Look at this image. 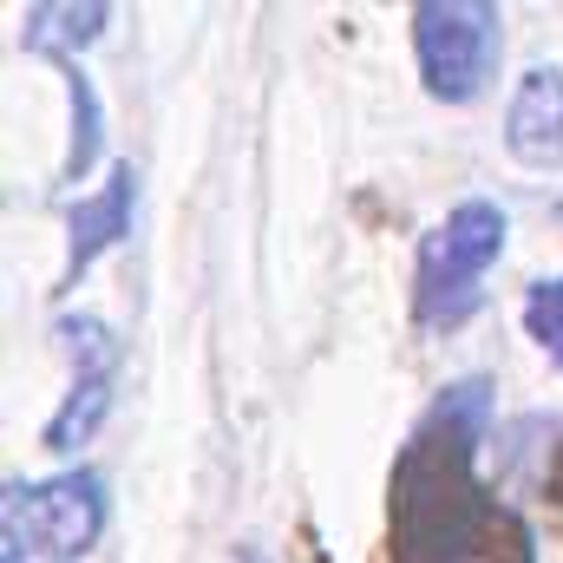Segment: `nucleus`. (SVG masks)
<instances>
[{
    "label": "nucleus",
    "instance_id": "obj_6",
    "mask_svg": "<svg viewBox=\"0 0 563 563\" xmlns=\"http://www.w3.org/2000/svg\"><path fill=\"white\" fill-rule=\"evenodd\" d=\"M132 203H139V170L132 164H112V184L99 190V197H86V203H73V217H66V269H59V288H79V276L112 250V243H125L132 236Z\"/></svg>",
    "mask_w": 563,
    "mask_h": 563
},
{
    "label": "nucleus",
    "instance_id": "obj_13",
    "mask_svg": "<svg viewBox=\"0 0 563 563\" xmlns=\"http://www.w3.org/2000/svg\"><path fill=\"white\" fill-rule=\"evenodd\" d=\"M236 563H269V558H263L256 544H243V551H236Z\"/></svg>",
    "mask_w": 563,
    "mask_h": 563
},
{
    "label": "nucleus",
    "instance_id": "obj_9",
    "mask_svg": "<svg viewBox=\"0 0 563 563\" xmlns=\"http://www.w3.org/2000/svg\"><path fill=\"white\" fill-rule=\"evenodd\" d=\"M53 66H59V79H66V92H73V144H66L59 184H79V177L92 170V157H99V139H106V112H99V92H92V79L79 73V59H53Z\"/></svg>",
    "mask_w": 563,
    "mask_h": 563
},
{
    "label": "nucleus",
    "instance_id": "obj_12",
    "mask_svg": "<svg viewBox=\"0 0 563 563\" xmlns=\"http://www.w3.org/2000/svg\"><path fill=\"white\" fill-rule=\"evenodd\" d=\"M0 563H53V558H33V551H13V544H7V551H0Z\"/></svg>",
    "mask_w": 563,
    "mask_h": 563
},
{
    "label": "nucleus",
    "instance_id": "obj_7",
    "mask_svg": "<svg viewBox=\"0 0 563 563\" xmlns=\"http://www.w3.org/2000/svg\"><path fill=\"white\" fill-rule=\"evenodd\" d=\"M505 144L518 164L531 170H558L563 164V73L558 66H531L505 106Z\"/></svg>",
    "mask_w": 563,
    "mask_h": 563
},
{
    "label": "nucleus",
    "instance_id": "obj_8",
    "mask_svg": "<svg viewBox=\"0 0 563 563\" xmlns=\"http://www.w3.org/2000/svg\"><path fill=\"white\" fill-rule=\"evenodd\" d=\"M112 20L106 0H46V7H26V26H20V46L40 53V59H73V46L99 40Z\"/></svg>",
    "mask_w": 563,
    "mask_h": 563
},
{
    "label": "nucleus",
    "instance_id": "obj_2",
    "mask_svg": "<svg viewBox=\"0 0 563 563\" xmlns=\"http://www.w3.org/2000/svg\"><path fill=\"white\" fill-rule=\"evenodd\" d=\"M505 256V210L485 197H465L459 210H445V223H432L420 236V288H413V314L426 328H459L478 308V282Z\"/></svg>",
    "mask_w": 563,
    "mask_h": 563
},
{
    "label": "nucleus",
    "instance_id": "obj_4",
    "mask_svg": "<svg viewBox=\"0 0 563 563\" xmlns=\"http://www.w3.org/2000/svg\"><path fill=\"white\" fill-rule=\"evenodd\" d=\"M106 531V478L99 472H59V478H13L7 485V538L13 551L53 563H79Z\"/></svg>",
    "mask_w": 563,
    "mask_h": 563
},
{
    "label": "nucleus",
    "instance_id": "obj_3",
    "mask_svg": "<svg viewBox=\"0 0 563 563\" xmlns=\"http://www.w3.org/2000/svg\"><path fill=\"white\" fill-rule=\"evenodd\" d=\"M498 7L492 0H420L413 7V53H420V79L432 99L465 106L485 92V79L498 73Z\"/></svg>",
    "mask_w": 563,
    "mask_h": 563
},
{
    "label": "nucleus",
    "instance_id": "obj_5",
    "mask_svg": "<svg viewBox=\"0 0 563 563\" xmlns=\"http://www.w3.org/2000/svg\"><path fill=\"white\" fill-rule=\"evenodd\" d=\"M59 354L73 361V387L59 400V413L46 420V452H79L106 413H112V387H119V334L99 314H59L53 321Z\"/></svg>",
    "mask_w": 563,
    "mask_h": 563
},
{
    "label": "nucleus",
    "instance_id": "obj_1",
    "mask_svg": "<svg viewBox=\"0 0 563 563\" xmlns=\"http://www.w3.org/2000/svg\"><path fill=\"white\" fill-rule=\"evenodd\" d=\"M492 387L452 380L394 459V563H538L531 525L478 485Z\"/></svg>",
    "mask_w": 563,
    "mask_h": 563
},
{
    "label": "nucleus",
    "instance_id": "obj_11",
    "mask_svg": "<svg viewBox=\"0 0 563 563\" xmlns=\"http://www.w3.org/2000/svg\"><path fill=\"white\" fill-rule=\"evenodd\" d=\"M551 498H563V439L551 445Z\"/></svg>",
    "mask_w": 563,
    "mask_h": 563
},
{
    "label": "nucleus",
    "instance_id": "obj_10",
    "mask_svg": "<svg viewBox=\"0 0 563 563\" xmlns=\"http://www.w3.org/2000/svg\"><path fill=\"white\" fill-rule=\"evenodd\" d=\"M525 328H531V341L563 367V276H544V282L525 288Z\"/></svg>",
    "mask_w": 563,
    "mask_h": 563
}]
</instances>
